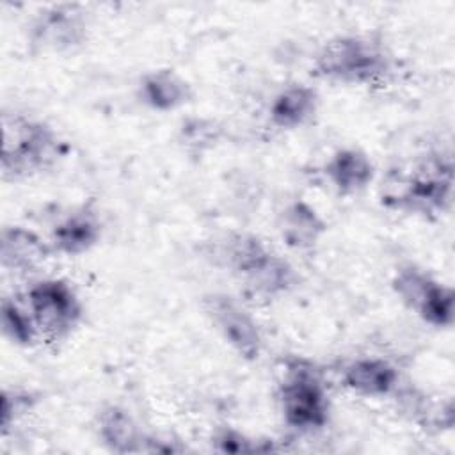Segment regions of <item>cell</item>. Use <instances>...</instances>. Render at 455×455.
I'll return each mask as SVG.
<instances>
[{
    "label": "cell",
    "instance_id": "obj_1",
    "mask_svg": "<svg viewBox=\"0 0 455 455\" xmlns=\"http://www.w3.org/2000/svg\"><path fill=\"white\" fill-rule=\"evenodd\" d=\"M64 153L57 132L44 121L21 114L2 117V174L20 180L52 167Z\"/></svg>",
    "mask_w": 455,
    "mask_h": 455
},
{
    "label": "cell",
    "instance_id": "obj_2",
    "mask_svg": "<svg viewBox=\"0 0 455 455\" xmlns=\"http://www.w3.org/2000/svg\"><path fill=\"white\" fill-rule=\"evenodd\" d=\"M391 71V57L382 43L368 36H336L315 57V73L329 82L373 85Z\"/></svg>",
    "mask_w": 455,
    "mask_h": 455
},
{
    "label": "cell",
    "instance_id": "obj_3",
    "mask_svg": "<svg viewBox=\"0 0 455 455\" xmlns=\"http://www.w3.org/2000/svg\"><path fill=\"white\" fill-rule=\"evenodd\" d=\"M279 405L288 427L300 432L320 430L329 421V396L313 363L295 357L288 361L279 386Z\"/></svg>",
    "mask_w": 455,
    "mask_h": 455
},
{
    "label": "cell",
    "instance_id": "obj_4",
    "mask_svg": "<svg viewBox=\"0 0 455 455\" xmlns=\"http://www.w3.org/2000/svg\"><path fill=\"white\" fill-rule=\"evenodd\" d=\"M396 210L434 217L450 210L453 201V165L450 158L428 156L398 188L387 197Z\"/></svg>",
    "mask_w": 455,
    "mask_h": 455
},
{
    "label": "cell",
    "instance_id": "obj_5",
    "mask_svg": "<svg viewBox=\"0 0 455 455\" xmlns=\"http://www.w3.org/2000/svg\"><path fill=\"white\" fill-rule=\"evenodd\" d=\"M27 306L39 334L50 341L68 338L84 316L75 288L62 279H43L27 291Z\"/></svg>",
    "mask_w": 455,
    "mask_h": 455
},
{
    "label": "cell",
    "instance_id": "obj_6",
    "mask_svg": "<svg viewBox=\"0 0 455 455\" xmlns=\"http://www.w3.org/2000/svg\"><path fill=\"white\" fill-rule=\"evenodd\" d=\"M204 311L222 339L247 361L259 357L263 336L256 320L229 295L213 293L204 299Z\"/></svg>",
    "mask_w": 455,
    "mask_h": 455
},
{
    "label": "cell",
    "instance_id": "obj_7",
    "mask_svg": "<svg viewBox=\"0 0 455 455\" xmlns=\"http://www.w3.org/2000/svg\"><path fill=\"white\" fill-rule=\"evenodd\" d=\"M87 39V20L76 5H52L30 27V43L53 53L73 52Z\"/></svg>",
    "mask_w": 455,
    "mask_h": 455
},
{
    "label": "cell",
    "instance_id": "obj_8",
    "mask_svg": "<svg viewBox=\"0 0 455 455\" xmlns=\"http://www.w3.org/2000/svg\"><path fill=\"white\" fill-rule=\"evenodd\" d=\"M52 245L23 226H7L0 235L2 267L14 274L37 270L52 254Z\"/></svg>",
    "mask_w": 455,
    "mask_h": 455
},
{
    "label": "cell",
    "instance_id": "obj_9",
    "mask_svg": "<svg viewBox=\"0 0 455 455\" xmlns=\"http://www.w3.org/2000/svg\"><path fill=\"white\" fill-rule=\"evenodd\" d=\"M101 238V222L89 208H80L60 219L50 235L52 251L64 256L89 252Z\"/></svg>",
    "mask_w": 455,
    "mask_h": 455
},
{
    "label": "cell",
    "instance_id": "obj_10",
    "mask_svg": "<svg viewBox=\"0 0 455 455\" xmlns=\"http://www.w3.org/2000/svg\"><path fill=\"white\" fill-rule=\"evenodd\" d=\"M240 281L261 299H279L299 284V275L290 261L268 249Z\"/></svg>",
    "mask_w": 455,
    "mask_h": 455
},
{
    "label": "cell",
    "instance_id": "obj_11",
    "mask_svg": "<svg viewBox=\"0 0 455 455\" xmlns=\"http://www.w3.org/2000/svg\"><path fill=\"white\" fill-rule=\"evenodd\" d=\"M343 386L355 395L380 398L398 389L396 368L379 357H359L348 363L341 373Z\"/></svg>",
    "mask_w": 455,
    "mask_h": 455
},
{
    "label": "cell",
    "instance_id": "obj_12",
    "mask_svg": "<svg viewBox=\"0 0 455 455\" xmlns=\"http://www.w3.org/2000/svg\"><path fill=\"white\" fill-rule=\"evenodd\" d=\"M137 96L151 110L171 112L190 101L192 87L172 69H155L140 78Z\"/></svg>",
    "mask_w": 455,
    "mask_h": 455
},
{
    "label": "cell",
    "instance_id": "obj_13",
    "mask_svg": "<svg viewBox=\"0 0 455 455\" xmlns=\"http://www.w3.org/2000/svg\"><path fill=\"white\" fill-rule=\"evenodd\" d=\"M279 231L286 245L297 251L313 249L327 231L322 215L309 203L297 199L284 206L279 219Z\"/></svg>",
    "mask_w": 455,
    "mask_h": 455
},
{
    "label": "cell",
    "instance_id": "obj_14",
    "mask_svg": "<svg viewBox=\"0 0 455 455\" xmlns=\"http://www.w3.org/2000/svg\"><path fill=\"white\" fill-rule=\"evenodd\" d=\"M98 437L108 451L139 453L144 451L146 435L133 416L119 407L107 405L98 414Z\"/></svg>",
    "mask_w": 455,
    "mask_h": 455
},
{
    "label": "cell",
    "instance_id": "obj_15",
    "mask_svg": "<svg viewBox=\"0 0 455 455\" xmlns=\"http://www.w3.org/2000/svg\"><path fill=\"white\" fill-rule=\"evenodd\" d=\"M329 183L343 196L364 190L373 180V164L359 148H341L325 164Z\"/></svg>",
    "mask_w": 455,
    "mask_h": 455
},
{
    "label": "cell",
    "instance_id": "obj_16",
    "mask_svg": "<svg viewBox=\"0 0 455 455\" xmlns=\"http://www.w3.org/2000/svg\"><path fill=\"white\" fill-rule=\"evenodd\" d=\"M318 108V92L306 84H293L281 89L268 108L274 126L293 130L306 124Z\"/></svg>",
    "mask_w": 455,
    "mask_h": 455
},
{
    "label": "cell",
    "instance_id": "obj_17",
    "mask_svg": "<svg viewBox=\"0 0 455 455\" xmlns=\"http://www.w3.org/2000/svg\"><path fill=\"white\" fill-rule=\"evenodd\" d=\"M437 283L439 281L434 279L427 270L409 263L395 272L391 288L402 304L416 313Z\"/></svg>",
    "mask_w": 455,
    "mask_h": 455
},
{
    "label": "cell",
    "instance_id": "obj_18",
    "mask_svg": "<svg viewBox=\"0 0 455 455\" xmlns=\"http://www.w3.org/2000/svg\"><path fill=\"white\" fill-rule=\"evenodd\" d=\"M0 323L4 334L20 347L32 345L37 336V325L28 311V306H21L16 299H4L0 307Z\"/></svg>",
    "mask_w": 455,
    "mask_h": 455
},
{
    "label": "cell",
    "instance_id": "obj_19",
    "mask_svg": "<svg viewBox=\"0 0 455 455\" xmlns=\"http://www.w3.org/2000/svg\"><path fill=\"white\" fill-rule=\"evenodd\" d=\"M220 126L204 117L187 119L180 128V142L192 155H203L213 149L220 140Z\"/></svg>",
    "mask_w": 455,
    "mask_h": 455
},
{
    "label": "cell",
    "instance_id": "obj_20",
    "mask_svg": "<svg viewBox=\"0 0 455 455\" xmlns=\"http://www.w3.org/2000/svg\"><path fill=\"white\" fill-rule=\"evenodd\" d=\"M453 290L450 286H444L443 283H437L425 299V302L419 306L416 315L432 327H450L453 323Z\"/></svg>",
    "mask_w": 455,
    "mask_h": 455
},
{
    "label": "cell",
    "instance_id": "obj_21",
    "mask_svg": "<svg viewBox=\"0 0 455 455\" xmlns=\"http://www.w3.org/2000/svg\"><path fill=\"white\" fill-rule=\"evenodd\" d=\"M215 446L222 453H254V451H268L272 446L265 441H256L247 437L243 432L235 428H222L213 437Z\"/></svg>",
    "mask_w": 455,
    "mask_h": 455
},
{
    "label": "cell",
    "instance_id": "obj_22",
    "mask_svg": "<svg viewBox=\"0 0 455 455\" xmlns=\"http://www.w3.org/2000/svg\"><path fill=\"white\" fill-rule=\"evenodd\" d=\"M36 403V398L32 393L27 391H20V389H4L2 391V407H0V427L2 432L5 434L9 430V427L21 418L23 414H27L32 405Z\"/></svg>",
    "mask_w": 455,
    "mask_h": 455
}]
</instances>
